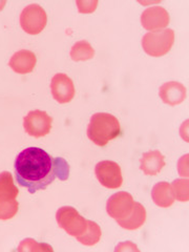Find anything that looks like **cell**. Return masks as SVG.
<instances>
[{
    "label": "cell",
    "mask_w": 189,
    "mask_h": 252,
    "mask_svg": "<svg viewBox=\"0 0 189 252\" xmlns=\"http://www.w3.org/2000/svg\"><path fill=\"white\" fill-rule=\"evenodd\" d=\"M59 161L60 158L53 159L42 148H26L15 160L14 167L18 184L28 188L30 193L44 190L59 176Z\"/></svg>",
    "instance_id": "1"
},
{
    "label": "cell",
    "mask_w": 189,
    "mask_h": 252,
    "mask_svg": "<svg viewBox=\"0 0 189 252\" xmlns=\"http://www.w3.org/2000/svg\"><path fill=\"white\" fill-rule=\"evenodd\" d=\"M121 132L120 122L113 115L97 113L92 116L88 125L89 139L98 146H105L109 141L116 139Z\"/></svg>",
    "instance_id": "2"
},
{
    "label": "cell",
    "mask_w": 189,
    "mask_h": 252,
    "mask_svg": "<svg viewBox=\"0 0 189 252\" xmlns=\"http://www.w3.org/2000/svg\"><path fill=\"white\" fill-rule=\"evenodd\" d=\"M175 42V32L171 29H163L148 32L142 38V47L144 52L153 57L166 55Z\"/></svg>",
    "instance_id": "3"
},
{
    "label": "cell",
    "mask_w": 189,
    "mask_h": 252,
    "mask_svg": "<svg viewBox=\"0 0 189 252\" xmlns=\"http://www.w3.org/2000/svg\"><path fill=\"white\" fill-rule=\"evenodd\" d=\"M56 220L60 228L75 238L82 235L88 229V220L80 216L74 207L63 206L59 208L56 214Z\"/></svg>",
    "instance_id": "4"
},
{
    "label": "cell",
    "mask_w": 189,
    "mask_h": 252,
    "mask_svg": "<svg viewBox=\"0 0 189 252\" xmlns=\"http://www.w3.org/2000/svg\"><path fill=\"white\" fill-rule=\"evenodd\" d=\"M20 26L30 35L41 33L46 26L47 15L41 5L32 3L26 6L20 14Z\"/></svg>",
    "instance_id": "5"
},
{
    "label": "cell",
    "mask_w": 189,
    "mask_h": 252,
    "mask_svg": "<svg viewBox=\"0 0 189 252\" xmlns=\"http://www.w3.org/2000/svg\"><path fill=\"white\" fill-rule=\"evenodd\" d=\"M53 118L43 110H31L23 118V127L29 136L41 138L46 136L51 131Z\"/></svg>",
    "instance_id": "6"
},
{
    "label": "cell",
    "mask_w": 189,
    "mask_h": 252,
    "mask_svg": "<svg viewBox=\"0 0 189 252\" xmlns=\"http://www.w3.org/2000/svg\"><path fill=\"white\" fill-rule=\"evenodd\" d=\"M94 175L102 186L109 189L119 188L123 183L121 167L114 161L99 162L94 167Z\"/></svg>",
    "instance_id": "7"
},
{
    "label": "cell",
    "mask_w": 189,
    "mask_h": 252,
    "mask_svg": "<svg viewBox=\"0 0 189 252\" xmlns=\"http://www.w3.org/2000/svg\"><path fill=\"white\" fill-rule=\"evenodd\" d=\"M132 195L126 191H120L113 194L107 201L106 211L109 217L117 220H123L127 218L133 208Z\"/></svg>",
    "instance_id": "8"
},
{
    "label": "cell",
    "mask_w": 189,
    "mask_h": 252,
    "mask_svg": "<svg viewBox=\"0 0 189 252\" xmlns=\"http://www.w3.org/2000/svg\"><path fill=\"white\" fill-rule=\"evenodd\" d=\"M51 91L54 99L60 104L68 103L75 97V86L72 79L62 73L56 74L52 78Z\"/></svg>",
    "instance_id": "9"
},
{
    "label": "cell",
    "mask_w": 189,
    "mask_h": 252,
    "mask_svg": "<svg viewBox=\"0 0 189 252\" xmlns=\"http://www.w3.org/2000/svg\"><path fill=\"white\" fill-rule=\"evenodd\" d=\"M169 14L162 6H151L142 13V27L149 32L166 29L169 25Z\"/></svg>",
    "instance_id": "10"
},
{
    "label": "cell",
    "mask_w": 189,
    "mask_h": 252,
    "mask_svg": "<svg viewBox=\"0 0 189 252\" xmlns=\"http://www.w3.org/2000/svg\"><path fill=\"white\" fill-rule=\"evenodd\" d=\"M159 96L165 104L175 106L181 104L185 100L187 91L182 83L169 81L161 86L159 90Z\"/></svg>",
    "instance_id": "11"
},
{
    "label": "cell",
    "mask_w": 189,
    "mask_h": 252,
    "mask_svg": "<svg viewBox=\"0 0 189 252\" xmlns=\"http://www.w3.org/2000/svg\"><path fill=\"white\" fill-rule=\"evenodd\" d=\"M36 55L28 50H20L16 52L10 59V67L17 74H29L33 72L36 65Z\"/></svg>",
    "instance_id": "12"
},
{
    "label": "cell",
    "mask_w": 189,
    "mask_h": 252,
    "mask_svg": "<svg viewBox=\"0 0 189 252\" xmlns=\"http://www.w3.org/2000/svg\"><path fill=\"white\" fill-rule=\"evenodd\" d=\"M141 170L146 176H156L165 166V158L159 151H152L143 154L141 158Z\"/></svg>",
    "instance_id": "13"
},
{
    "label": "cell",
    "mask_w": 189,
    "mask_h": 252,
    "mask_svg": "<svg viewBox=\"0 0 189 252\" xmlns=\"http://www.w3.org/2000/svg\"><path fill=\"white\" fill-rule=\"evenodd\" d=\"M152 198L157 206L162 208L170 207L176 201L171 185L167 182L157 183L153 187Z\"/></svg>",
    "instance_id": "14"
},
{
    "label": "cell",
    "mask_w": 189,
    "mask_h": 252,
    "mask_svg": "<svg viewBox=\"0 0 189 252\" xmlns=\"http://www.w3.org/2000/svg\"><path fill=\"white\" fill-rule=\"evenodd\" d=\"M146 220V210L138 202L133 204V208L131 214L123 220H117V223L119 224L124 229L127 230H137L140 227L144 225Z\"/></svg>",
    "instance_id": "15"
},
{
    "label": "cell",
    "mask_w": 189,
    "mask_h": 252,
    "mask_svg": "<svg viewBox=\"0 0 189 252\" xmlns=\"http://www.w3.org/2000/svg\"><path fill=\"white\" fill-rule=\"evenodd\" d=\"M19 193L18 188L14 184L12 173L2 171L0 173V203L16 200Z\"/></svg>",
    "instance_id": "16"
},
{
    "label": "cell",
    "mask_w": 189,
    "mask_h": 252,
    "mask_svg": "<svg viewBox=\"0 0 189 252\" xmlns=\"http://www.w3.org/2000/svg\"><path fill=\"white\" fill-rule=\"evenodd\" d=\"M94 56V50L90 42L81 40L76 42L70 49V58L74 61H88Z\"/></svg>",
    "instance_id": "17"
},
{
    "label": "cell",
    "mask_w": 189,
    "mask_h": 252,
    "mask_svg": "<svg viewBox=\"0 0 189 252\" xmlns=\"http://www.w3.org/2000/svg\"><path fill=\"white\" fill-rule=\"evenodd\" d=\"M101 235L102 232L100 226L97 223L93 222V220H88V229L82 235L77 236L76 239L85 246H94L100 241Z\"/></svg>",
    "instance_id": "18"
},
{
    "label": "cell",
    "mask_w": 189,
    "mask_h": 252,
    "mask_svg": "<svg viewBox=\"0 0 189 252\" xmlns=\"http://www.w3.org/2000/svg\"><path fill=\"white\" fill-rule=\"evenodd\" d=\"M170 185L176 200L180 202H187L189 200V182L187 179L175 180Z\"/></svg>",
    "instance_id": "19"
},
{
    "label": "cell",
    "mask_w": 189,
    "mask_h": 252,
    "mask_svg": "<svg viewBox=\"0 0 189 252\" xmlns=\"http://www.w3.org/2000/svg\"><path fill=\"white\" fill-rule=\"evenodd\" d=\"M19 204L16 200L0 203V220H10L17 214Z\"/></svg>",
    "instance_id": "20"
},
{
    "label": "cell",
    "mask_w": 189,
    "mask_h": 252,
    "mask_svg": "<svg viewBox=\"0 0 189 252\" xmlns=\"http://www.w3.org/2000/svg\"><path fill=\"white\" fill-rule=\"evenodd\" d=\"M43 251L49 250L53 251V248L46 244H38L36 241L32 239H27L20 243V246L18 247V251Z\"/></svg>",
    "instance_id": "21"
},
{
    "label": "cell",
    "mask_w": 189,
    "mask_h": 252,
    "mask_svg": "<svg viewBox=\"0 0 189 252\" xmlns=\"http://www.w3.org/2000/svg\"><path fill=\"white\" fill-rule=\"evenodd\" d=\"M76 4L79 13L89 14L94 12V10L97 9L98 1L97 0H77Z\"/></svg>",
    "instance_id": "22"
},
{
    "label": "cell",
    "mask_w": 189,
    "mask_h": 252,
    "mask_svg": "<svg viewBox=\"0 0 189 252\" xmlns=\"http://www.w3.org/2000/svg\"><path fill=\"white\" fill-rule=\"evenodd\" d=\"M139 251L138 247L135 245V244H132L131 242H125V243H121L119 246L116 247V251Z\"/></svg>",
    "instance_id": "23"
},
{
    "label": "cell",
    "mask_w": 189,
    "mask_h": 252,
    "mask_svg": "<svg viewBox=\"0 0 189 252\" xmlns=\"http://www.w3.org/2000/svg\"><path fill=\"white\" fill-rule=\"evenodd\" d=\"M5 3H6L5 0H0V11H1V10L3 9L4 5H5Z\"/></svg>",
    "instance_id": "24"
}]
</instances>
